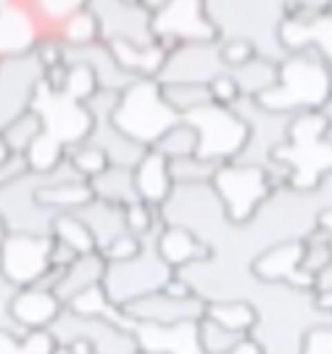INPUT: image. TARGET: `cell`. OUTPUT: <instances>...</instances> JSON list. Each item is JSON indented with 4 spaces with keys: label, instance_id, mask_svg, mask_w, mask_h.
<instances>
[{
    "label": "cell",
    "instance_id": "obj_32",
    "mask_svg": "<svg viewBox=\"0 0 332 354\" xmlns=\"http://www.w3.org/2000/svg\"><path fill=\"white\" fill-rule=\"evenodd\" d=\"M24 159L29 164V172H37V175H48V172H53L56 167H61V162L66 159V146L53 138V135L43 133L32 148H29L27 153H24Z\"/></svg>",
    "mask_w": 332,
    "mask_h": 354
},
{
    "label": "cell",
    "instance_id": "obj_26",
    "mask_svg": "<svg viewBox=\"0 0 332 354\" xmlns=\"http://www.w3.org/2000/svg\"><path fill=\"white\" fill-rule=\"evenodd\" d=\"M203 317L214 320L222 328L237 330V333H251L259 323V312L248 301H211V304H206Z\"/></svg>",
    "mask_w": 332,
    "mask_h": 354
},
{
    "label": "cell",
    "instance_id": "obj_10",
    "mask_svg": "<svg viewBox=\"0 0 332 354\" xmlns=\"http://www.w3.org/2000/svg\"><path fill=\"white\" fill-rule=\"evenodd\" d=\"M87 8L98 16L103 43H153V16L135 0H87Z\"/></svg>",
    "mask_w": 332,
    "mask_h": 354
},
{
    "label": "cell",
    "instance_id": "obj_7",
    "mask_svg": "<svg viewBox=\"0 0 332 354\" xmlns=\"http://www.w3.org/2000/svg\"><path fill=\"white\" fill-rule=\"evenodd\" d=\"M32 109L43 117L45 133L58 138L66 148L87 140V135L92 130V117H90L87 106L69 98L66 93L50 90L45 82H40V88H37Z\"/></svg>",
    "mask_w": 332,
    "mask_h": 354
},
{
    "label": "cell",
    "instance_id": "obj_45",
    "mask_svg": "<svg viewBox=\"0 0 332 354\" xmlns=\"http://www.w3.org/2000/svg\"><path fill=\"white\" fill-rule=\"evenodd\" d=\"M8 236V230H6V225H3V220H0V243H3V238Z\"/></svg>",
    "mask_w": 332,
    "mask_h": 354
},
{
    "label": "cell",
    "instance_id": "obj_34",
    "mask_svg": "<svg viewBox=\"0 0 332 354\" xmlns=\"http://www.w3.org/2000/svg\"><path fill=\"white\" fill-rule=\"evenodd\" d=\"M219 164L206 162L201 156H182L169 162L174 185H198V183H211L217 175Z\"/></svg>",
    "mask_w": 332,
    "mask_h": 354
},
{
    "label": "cell",
    "instance_id": "obj_40",
    "mask_svg": "<svg viewBox=\"0 0 332 354\" xmlns=\"http://www.w3.org/2000/svg\"><path fill=\"white\" fill-rule=\"evenodd\" d=\"M301 354H332V323H322L304 336Z\"/></svg>",
    "mask_w": 332,
    "mask_h": 354
},
{
    "label": "cell",
    "instance_id": "obj_27",
    "mask_svg": "<svg viewBox=\"0 0 332 354\" xmlns=\"http://www.w3.org/2000/svg\"><path fill=\"white\" fill-rule=\"evenodd\" d=\"M327 130H330V122H327V114L322 109L298 111L288 122V143H293V146H311V143H319V140H327Z\"/></svg>",
    "mask_w": 332,
    "mask_h": 354
},
{
    "label": "cell",
    "instance_id": "obj_16",
    "mask_svg": "<svg viewBox=\"0 0 332 354\" xmlns=\"http://www.w3.org/2000/svg\"><path fill=\"white\" fill-rule=\"evenodd\" d=\"M132 172H135V188H137L140 201L150 204V207H161L169 198V193L174 191L169 159L153 148L145 151V156L135 164Z\"/></svg>",
    "mask_w": 332,
    "mask_h": 354
},
{
    "label": "cell",
    "instance_id": "obj_31",
    "mask_svg": "<svg viewBox=\"0 0 332 354\" xmlns=\"http://www.w3.org/2000/svg\"><path fill=\"white\" fill-rule=\"evenodd\" d=\"M198 341L206 354H232L237 346H243L248 341V333H237L230 328H222L219 323L203 317L198 323Z\"/></svg>",
    "mask_w": 332,
    "mask_h": 354
},
{
    "label": "cell",
    "instance_id": "obj_9",
    "mask_svg": "<svg viewBox=\"0 0 332 354\" xmlns=\"http://www.w3.org/2000/svg\"><path fill=\"white\" fill-rule=\"evenodd\" d=\"M153 37L166 48L179 43L219 40L206 14V0H172L161 14L153 16Z\"/></svg>",
    "mask_w": 332,
    "mask_h": 354
},
{
    "label": "cell",
    "instance_id": "obj_23",
    "mask_svg": "<svg viewBox=\"0 0 332 354\" xmlns=\"http://www.w3.org/2000/svg\"><path fill=\"white\" fill-rule=\"evenodd\" d=\"M45 133L43 117L35 111V109H27L21 111L16 119H11L3 130H0V140L8 153H16V156H24L32 143Z\"/></svg>",
    "mask_w": 332,
    "mask_h": 354
},
{
    "label": "cell",
    "instance_id": "obj_35",
    "mask_svg": "<svg viewBox=\"0 0 332 354\" xmlns=\"http://www.w3.org/2000/svg\"><path fill=\"white\" fill-rule=\"evenodd\" d=\"M98 90H101L98 77H95V72H92L87 64H69L66 82H64V90H61V93H66L69 98L79 101V104H87Z\"/></svg>",
    "mask_w": 332,
    "mask_h": 354
},
{
    "label": "cell",
    "instance_id": "obj_25",
    "mask_svg": "<svg viewBox=\"0 0 332 354\" xmlns=\"http://www.w3.org/2000/svg\"><path fill=\"white\" fill-rule=\"evenodd\" d=\"M58 341L56 336L43 328V330H27V333H14L8 328H0V354H56Z\"/></svg>",
    "mask_w": 332,
    "mask_h": 354
},
{
    "label": "cell",
    "instance_id": "obj_38",
    "mask_svg": "<svg viewBox=\"0 0 332 354\" xmlns=\"http://www.w3.org/2000/svg\"><path fill=\"white\" fill-rule=\"evenodd\" d=\"M143 249H145V238L135 236L130 230H124V233L116 236L101 254L106 257V262H130V259H135Z\"/></svg>",
    "mask_w": 332,
    "mask_h": 354
},
{
    "label": "cell",
    "instance_id": "obj_41",
    "mask_svg": "<svg viewBox=\"0 0 332 354\" xmlns=\"http://www.w3.org/2000/svg\"><path fill=\"white\" fill-rule=\"evenodd\" d=\"M135 3H137L143 11H148L150 16H156V14H161L172 0H135Z\"/></svg>",
    "mask_w": 332,
    "mask_h": 354
},
{
    "label": "cell",
    "instance_id": "obj_43",
    "mask_svg": "<svg viewBox=\"0 0 332 354\" xmlns=\"http://www.w3.org/2000/svg\"><path fill=\"white\" fill-rule=\"evenodd\" d=\"M317 225L322 227V230H324V233H330V236H332V207L330 209H322V212H319Z\"/></svg>",
    "mask_w": 332,
    "mask_h": 354
},
{
    "label": "cell",
    "instance_id": "obj_36",
    "mask_svg": "<svg viewBox=\"0 0 332 354\" xmlns=\"http://www.w3.org/2000/svg\"><path fill=\"white\" fill-rule=\"evenodd\" d=\"M124 225H127V230L135 233V236L148 238L153 236L164 222H161L159 207H150L145 201H132V204L124 207Z\"/></svg>",
    "mask_w": 332,
    "mask_h": 354
},
{
    "label": "cell",
    "instance_id": "obj_46",
    "mask_svg": "<svg viewBox=\"0 0 332 354\" xmlns=\"http://www.w3.org/2000/svg\"><path fill=\"white\" fill-rule=\"evenodd\" d=\"M135 354H166V352H156V349H143V352H140V349H137Z\"/></svg>",
    "mask_w": 332,
    "mask_h": 354
},
{
    "label": "cell",
    "instance_id": "obj_24",
    "mask_svg": "<svg viewBox=\"0 0 332 354\" xmlns=\"http://www.w3.org/2000/svg\"><path fill=\"white\" fill-rule=\"evenodd\" d=\"M19 3L37 19L43 35H56V30L69 16L87 8V0H19Z\"/></svg>",
    "mask_w": 332,
    "mask_h": 354
},
{
    "label": "cell",
    "instance_id": "obj_33",
    "mask_svg": "<svg viewBox=\"0 0 332 354\" xmlns=\"http://www.w3.org/2000/svg\"><path fill=\"white\" fill-rule=\"evenodd\" d=\"M66 159L85 180H92V177H98L111 167V159L106 156V151L95 143H90V140H82L77 146L66 148Z\"/></svg>",
    "mask_w": 332,
    "mask_h": 354
},
{
    "label": "cell",
    "instance_id": "obj_5",
    "mask_svg": "<svg viewBox=\"0 0 332 354\" xmlns=\"http://www.w3.org/2000/svg\"><path fill=\"white\" fill-rule=\"evenodd\" d=\"M211 185L219 193L230 222H235V225L253 220V214L261 209V204L275 191L269 169L264 164L248 162L219 164Z\"/></svg>",
    "mask_w": 332,
    "mask_h": 354
},
{
    "label": "cell",
    "instance_id": "obj_17",
    "mask_svg": "<svg viewBox=\"0 0 332 354\" xmlns=\"http://www.w3.org/2000/svg\"><path fill=\"white\" fill-rule=\"evenodd\" d=\"M106 257H103L101 251H92V254H82V257H77L72 265L66 267L61 275H58V283H56V296L69 307L77 296L87 291L90 286H98L103 283V275H106Z\"/></svg>",
    "mask_w": 332,
    "mask_h": 354
},
{
    "label": "cell",
    "instance_id": "obj_20",
    "mask_svg": "<svg viewBox=\"0 0 332 354\" xmlns=\"http://www.w3.org/2000/svg\"><path fill=\"white\" fill-rule=\"evenodd\" d=\"M280 64L282 61L266 59V56H253L243 66L230 69V74L235 77L243 98H259V95H264L266 90H272L280 82Z\"/></svg>",
    "mask_w": 332,
    "mask_h": 354
},
{
    "label": "cell",
    "instance_id": "obj_21",
    "mask_svg": "<svg viewBox=\"0 0 332 354\" xmlns=\"http://www.w3.org/2000/svg\"><path fill=\"white\" fill-rule=\"evenodd\" d=\"M90 185H92L95 198H103L108 204L127 207L132 201H140L137 188H135V172H132L130 167H116V164H111L106 172L92 177Z\"/></svg>",
    "mask_w": 332,
    "mask_h": 354
},
{
    "label": "cell",
    "instance_id": "obj_39",
    "mask_svg": "<svg viewBox=\"0 0 332 354\" xmlns=\"http://www.w3.org/2000/svg\"><path fill=\"white\" fill-rule=\"evenodd\" d=\"M208 90H211L214 104H222V106H235L243 98V93H240V88H237V82H235V77L230 72L219 74L217 80H211Z\"/></svg>",
    "mask_w": 332,
    "mask_h": 354
},
{
    "label": "cell",
    "instance_id": "obj_30",
    "mask_svg": "<svg viewBox=\"0 0 332 354\" xmlns=\"http://www.w3.org/2000/svg\"><path fill=\"white\" fill-rule=\"evenodd\" d=\"M153 151L164 153L169 162L172 159H182V156H195L198 153V133H195L193 124H188L185 119H179L174 127H169L156 140Z\"/></svg>",
    "mask_w": 332,
    "mask_h": 354
},
{
    "label": "cell",
    "instance_id": "obj_37",
    "mask_svg": "<svg viewBox=\"0 0 332 354\" xmlns=\"http://www.w3.org/2000/svg\"><path fill=\"white\" fill-rule=\"evenodd\" d=\"M219 56H222L227 69H237V66L248 64L253 56H259V50L248 37H222L219 40Z\"/></svg>",
    "mask_w": 332,
    "mask_h": 354
},
{
    "label": "cell",
    "instance_id": "obj_13",
    "mask_svg": "<svg viewBox=\"0 0 332 354\" xmlns=\"http://www.w3.org/2000/svg\"><path fill=\"white\" fill-rule=\"evenodd\" d=\"M64 307L66 304L58 299L56 291L43 286H27V288H16L11 299V320L21 333L43 330L56 323Z\"/></svg>",
    "mask_w": 332,
    "mask_h": 354
},
{
    "label": "cell",
    "instance_id": "obj_8",
    "mask_svg": "<svg viewBox=\"0 0 332 354\" xmlns=\"http://www.w3.org/2000/svg\"><path fill=\"white\" fill-rule=\"evenodd\" d=\"M230 72L219 56V40H201V43H179L169 48L164 66L159 72L161 85L166 82H198L208 85L219 74Z\"/></svg>",
    "mask_w": 332,
    "mask_h": 354
},
{
    "label": "cell",
    "instance_id": "obj_11",
    "mask_svg": "<svg viewBox=\"0 0 332 354\" xmlns=\"http://www.w3.org/2000/svg\"><path fill=\"white\" fill-rule=\"evenodd\" d=\"M121 310L135 320V328L137 325H164V328H172V325L203 320L206 304L198 296L174 299V296L164 294V291H156V294H148L143 299H135V301H130Z\"/></svg>",
    "mask_w": 332,
    "mask_h": 354
},
{
    "label": "cell",
    "instance_id": "obj_29",
    "mask_svg": "<svg viewBox=\"0 0 332 354\" xmlns=\"http://www.w3.org/2000/svg\"><path fill=\"white\" fill-rule=\"evenodd\" d=\"M161 95L179 117L214 101L208 85H198V82H166V85H161Z\"/></svg>",
    "mask_w": 332,
    "mask_h": 354
},
{
    "label": "cell",
    "instance_id": "obj_22",
    "mask_svg": "<svg viewBox=\"0 0 332 354\" xmlns=\"http://www.w3.org/2000/svg\"><path fill=\"white\" fill-rule=\"evenodd\" d=\"M50 238L69 246L74 254H92L98 251V243H95V236L92 230L87 227V222L77 214V212H58L53 217V227H50Z\"/></svg>",
    "mask_w": 332,
    "mask_h": 354
},
{
    "label": "cell",
    "instance_id": "obj_47",
    "mask_svg": "<svg viewBox=\"0 0 332 354\" xmlns=\"http://www.w3.org/2000/svg\"><path fill=\"white\" fill-rule=\"evenodd\" d=\"M330 85H332V69H330Z\"/></svg>",
    "mask_w": 332,
    "mask_h": 354
},
{
    "label": "cell",
    "instance_id": "obj_14",
    "mask_svg": "<svg viewBox=\"0 0 332 354\" xmlns=\"http://www.w3.org/2000/svg\"><path fill=\"white\" fill-rule=\"evenodd\" d=\"M40 37H43V30L37 19L19 0L0 6V59L32 53Z\"/></svg>",
    "mask_w": 332,
    "mask_h": 354
},
{
    "label": "cell",
    "instance_id": "obj_15",
    "mask_svg": "<svg viewBox=\"0 0 332 354\" xmlns=\"http://www.w3.org/2000/svg\"><path fill=\"white\" fill-rule=\"evenodd\" d=\"M156 249L172 270H182L211 257V246L179 225H161V230L156 233Z\"/></svg>",
    "mask_w": 332,
    "mask_h": 354
},
{
    "label": "cell",
    "instance_id": "obj_19",
    "mask_svg": "<svg viewBox=\"0 0 332 354\" xmlns=\"http://www.w3.org/2000/svg\"><path fill=\"white\" fill-rule=\"evenodd\" d=\"M82 220L87 222V227L92 230L95 236V243H98V251H103L116 236H121L127 230L124 225V207L119 204H108L103 198H92L87 207H82L77 212Z\"/></svg>",
    "mask_w": 332,
    "mask_h": 354
},
{
    "label": "cell",
    "instance_id": "obj_4",
    "mask_svg": "<svg viewBox=\"0 0 332 354\" xmlns=\"http://www.w3.org/2000/svg\"><path fill=\"white\" fill-rule=\"evenodd\" d=\"M156 233L145 238V249L135 259L106 265L101 286L116 307H127L135 299L156 294L174 278V270L161 259L159 249H156Z\"/></svg>",
    "mask_w": 332,
    "mask_h": 354
},
{
    "label": "cell",
    "instance_id": "obj_2",
    "mask_svg": "<svg viewBox=\"0 0 332 354\" xmlns=\"http://www.w3.org/2000/svg\"><path fill=\"white\" fill-rule=\"evenodd\" d=\"M179 119L182 117L164 101L159 80H135L130 88L119 93L114 111L116 130H121L140 146L153 148L161 135Z\"/></svg>",
    "mask_w": 332,
    "mask_h": 354
},
{
    "label": "cell",
    "instance_id": "obj_42",
    "mask_svg": "<svg viewBox=\"0 0 332 354\" xmlns=\"http://www.w3.org/2000/svg\"><path fill=\"white\" fill-rule=\"evenodd\" d=\"M314 288H317V291H332V262L317 275V283H314Z\"/></svg>",
    "mask_w": 332,
    "mask_h": 354
},
{
    "label": "cell",
    "instance_id": "obj_1",
    "mask_svg": "<svg viewBox=\"0 0 332 354\" xmlns=\"http://www.w3.org/2000/svg\"><path fill=\"white\" fill-rule=\"evenodd\" d=\"M330 61L317 45L290 53L280 64V82L264 95L253 98L266 111L277 114H298L309 109H322L332 98Z\"/></svg>",
    "mask_w": 332,
    "mask_h": 354
},
{
    "label": "cell",
    "instance_id": "obj_28",
    "mask_svg": "<svg viewBox=\"0 0 332 354\" xmlns=\"http://www.w3.org/2000/svg\"><path fill=\"white\" fill-rule=\"evenodd\" d=\"M56 35L66 48H85V45L101 40V24H98V16L90 8H82V11L69 16L56 30Z\"/></svg>",
    "mask_w": 332,
    "mask_h": 354
},
{
    "label": "cell",
    "instance_id": "obj_18",
    "mask_svg": "<svg viewBox=\"0 0 332 354\" xmlns=\"http://www.w3.org/2000/svg\"><path fill=\"white\" fill-rule=\"evenodd\" d=\"M35 198L40 207L58 214V212H79L95 198V193H92L90 180H64V183L37 185Z\"/></svg>",
    "mask_w": 332,
    "mask_h": 354
},
{
    "label": "cell",
    "instance_id": "obj_44",
    "mask_svg": "<svg viewBox=\"0 0 332 354\" xmlns=\"http://www.w3.org/2000/svg\"><path fill=\"white\" fill-rule=\"evenodd\" d=\"M69 354H95V352L87 346L85 341H77V344H72V346H69Z\"/></svg>",
    "mask_w": 332,
    "mask_h": 354
},
{
    "label": "cell",
    "instance_id": "obj_48",
    "mask_svg": "<svg viewBox=\"0 0 332 354\" xmlns=\"http://www.w3.org/2000/svg\"><path fill=\"white\" fill-rule=\"evenodd\" d=\"M330 249H332V236H330Z\"/></svg>",
    "mask_w": 332,
    "mask_h": 354
},
{
    "label": "cell",
    "instance_id": "obj_6",
    "mask_svg": "<svg viewBox=\"0 0 332 354\" xmlns=\"http://www.w3.org/2000/svg\"><path fill=\"white\" fill-rule=\"evenodd\" d=\"M50 251H53L50 236L8 233L0 243V272L16 288L37 286L53 270Z\"/></svg>",
    "mask_w": 332,
    "mask_h": 354
},
{
    "label": "cell",
    "instance_id": "obj_12",
    "mask_svg": "<svg viewBox=\"0 0 332 354\" xmlns=\"http://www.w3.org/2000/svg\"><path fill=\"white\" fill-rule=\"evenodd\" d=\"M304 241H282L269 249H264L251 265L253 275L264 283H288L293 288H314L317 275L306 272L301 267L304 259Z\"/></svg>",
    "mask_w": 332,
    "mask_h": 354
},
{
    "label": "cell",
    "instance_id": "obj_3",
    "mask_svg": "<svg viewBox=\"0 0 332 354\" xmlns=\"http://www.w3.org/2000/svg\"><path fill=\"white\" fill-rule=\"evenodd\" d=\"M185 122L198 133V153L206 162L227 164L243 156L251 140V127L235 106L206 104L185 114Z\"/></svg>",
    "mask_w": 332,
    "mask_h": 354
}]
</instances>
